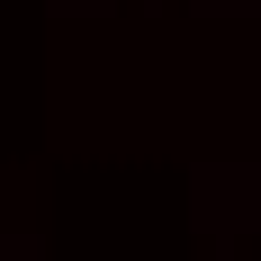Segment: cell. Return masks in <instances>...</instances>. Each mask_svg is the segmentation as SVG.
Returning <instances> with one entry per match:
<instances>
[{
    "label": "cell",
    "instance_id": "1",
    "mask_svg": "<svg viewBox=\"0 0 261 261\" xmlns=\"http://www.w3.org/2000/svg\"><path fill=\"white\" fill-rule=\"evenodd\" d=\"M198 216L216 234H234L261 216V171H198Z\"/></svg>",
    "mask_w": 261,
    "mask_h": 261
},
{
    "label": "cell",
    "instance_id": "2",
    "mask_svg": "<svg viewBox=\"0 0 261 261\" xmlns=\"http://www.w3.org/2000/svg\"><path fill=\"white\" fill-rule=\"evenodd\" d=\"M207 9H261V0H207Z\"/></svg>",
    "mask_w": 261,
    "mask_h": 261
}]
</instances>
